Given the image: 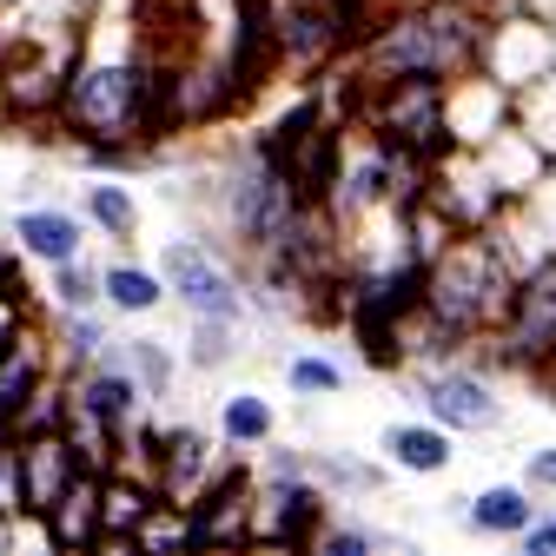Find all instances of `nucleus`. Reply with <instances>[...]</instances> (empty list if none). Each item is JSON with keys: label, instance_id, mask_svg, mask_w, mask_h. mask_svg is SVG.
<instances>
[{"label": "nucleus", "instance_id": "nucleus-1", "mask_svg": "<svg viewBox=\"0 0 556 556\" xmlns=\"http://www.w3.org/2000/svg\"><path fill=\"white\" fill-rule=\"evenodd\" d=\"M517 299V271L504 258V239H444L438 258H425V299L417 312L431 318L438 338H477V331H497L510 318Z\"/></svg>", "mask_w": 556, "mask_h": 556}, {"label": "nucleus", "instance_id": "nucleus-2", "mask_svg": "<svg viewBox=\"0 0 556 556\" xmlns=\"http://www.w3.org/2000/svg\"><path fill=\"white\" fill-rule=\"evenodd\" d=\"M483 53V27L457 8H417L365 34L371 80H457Z\"/></svg>", "mask_w": 556, "mask_h": 556}, {"label": "nucleus", "instance_id": "nucleus-3", "mask_svg": "<svg viewBox=\"0 0 556 556\" xmlns=\"http://www.w3.org/2000/svg\"><path fill=\"white\" fill-rule=\"evenodd\" d=\"M60 106L80 132L93 139H119V132H139V126H160L166 106H160V80L139 74V66H93V74H74L60 87Z\"/></svg>", "mask_w": 556, "mask_h": 556}, {"label": "nucleus", "instance_id": "nucleus-4", "mask_svg": "<svg viewBox=\"0 0 556 556\" xmlns=\"http://www.w3.org/2000/svg\"><path fill=\"white\" fill-rule=\"evenodd\" d=\"M278 173L292 179V192L305 199V205H318L331 186H338V160H344V139L312 113V106H299V113H286L278 119V132L258 147Z\"/></svg>", "mask_w": 556, "mask_h": 556}, {"label": "nucleus", "instance_id": "nucleus-5", "mask_svg": "<svg viewBox=\"0 0 556 556\" xmlns=\"http://www.w3.org/2000/svg\"><path fill=\"white\" fill-rule=\"evenodd\" d=\"M497 358H510L523 371H536V365L556 358V258H543L517 286L510 318L497 325Z\"/></svg>", "mask_w": 556, "mask_h": 556}, {"label": "nucleus", "instance_id": "nucleus-6", "mask_svg": "<svg viewBox=\"0 0 556 556\" xmlns=\"http://www.w3.org/2000/svg\"><path fill=\"white\" fill-rule=\"evenodd\" d=\"M74 477H80V451H74V438H60L53 425L27 431V438L14 444V483H21V510H27V517L47 523Z\"/></svg>", "mask_w": 556, "mask_h": 556}, {"label": "nucleus", "instance_id": "nucleus-7", "mask_svg": "<svg viewBox=\"0 0 556 556\" xmlns=\"http://www.w3.org/2000/svg\"><path fill=\"white\" fill-rule=\"evenodd\" d=\"M417 397H425V410L438 417V425L451 431V438H464V431H497L504 425V397L483 384L477 371H431L425 384H417Z\"/></svg>", "mask_w": 556, "mask_h": 556}, {"label": "nucleus", "instance_id": "nucleus-8", "mask_svg": "<svg viewBox=\"0 0 556 556\" xmlns=\"http://www.w3.org/2000/svg\"><path fill=\"white\" fill-rule=\"evenodd\" d=\"M166 271H173L179 299H186L205 325H232V318H239V286H232V271H226L213 252H199V245H173V252H166Z\"/></svg>", "mask_w": 556, "mask_h": 556}, {"label": "nucleus", "instance_id": "nucleus-9", "mask_svg": "<svg viewBox=\"0 0 556 556\" xmlns=\"http://www.w3.org/2000/svg\"><path fill=\"white\" fill-rule=\"evenodd\" d=\"M252 483L245 477H219L213 491H205L199 504H192V543H239L245 530H252Z\"/></svg>", "mask_w": 556, "mask_h": 556}, {"label": "nucleus", "instance_id": "nucleus-10", "mask_svg": "<svg viewBox=\"0 0 556 556\" xmlns=\"http://www.w3.org/2000/svg\"><path fill=\"white\" fill-rule=\"evenodd\" d=\"M47 536H53L60 549L100 543V477H93V470H80L74 483H66V497H60L53 517H47Z\"/></svg>", "mask_w": 556, "mask_h": 556}, {"label": "nucleus", "instance_id": "nucleus-11", "mask_svg": "<svg viewBox=\"0 0 556 556\" xmlns=\"http://www.w3.org/2000/svg\"><path fill=\"white\" fill-rule=\"evenodd\" d=\"M536 523V497L523 483H491V491L470 497V530L477 536H523Z\"/></svg>", "mask_w": 556, "mask_h": 556}, {"label": "nucleus", "instance_id": "nucleus-12", "mask_svg": "<svg viewBox=\"0 0 556 556\" xmlns=\"http://www.w3.org/2000/svg\"><path fill=\"white\" fill-rule=\"evenodd\" d=\"M265 510L278 517L265 530V543H305L318 530V517H325V497L312 491V483H299V477H278V491L265 497Z\"/></svg>", "mask_w": 556, "mask_h": 556}, {"label": "nucleus", "instance_id": "nucleus-13", "mask_svg": "<svg viewBox=\"0 0 556 556\" xmlns=\"http://www.w3.org/2000/svg\"><path fill=\"white\" fill-rule=\"evenodd\" d=\"M384 451H391V464L397 470H417V477H438V470H451V431L438 425H391L384 431Z\"/></svg>", "mask_w": 556, "mask_h": 556}, {"label": "nucleus", "instance_id": "nucleus-14", "mask_svg": "<svg viewBox=\"0 0 556 556\" xmlns=\"http://www.w3.org/2000/svg\"><path fill=\"white\" fill-rule=\"evenodd\" d=\"M160 504L139 491V483H126V477H100V543L113 549V543H132L139 536V523H147Z\"/></svg>", "mask_w": 556, "mask_h": 556}, {"label": "nucleus", "instance_id": "nucleus-15", "mask_svg": "<svg viewBox=\"0 0 556 556\" xmlns=\"http://www.w3.org/2000/svg\"><path fill=\"white\" fill-rule=\"evenodd\" d=\"M34 397V344L27 338H0V425H14Z\"/></svg>", "mask_w": 556, "mask_h": 556}, {"label": "nucleus", "instance_id": "nucleus-16", "mask_svg": "<svg viewBox=\"0 0 556 556\" xmlns=\"http://www.w3.org/2000/svg\"><path fill=\"white\" fill-rule=\"evenodd\" d=\"M21 245H27L34 258L66 265V258L80 252V226L66 219V213H21Z\"/></svg>", "mask_w": 556, "mask_h": 556}, {"label": "nucleus", "instance_id": "nucleus-17", "mask_svg": "<svg viewBox=\"0 0 556 556\" xmlns=\"http://www.w3.org/2000/svg\"><path fill=\"white\" fill-rule=\"evenodd\" d=\"M153 457H160V470H166V497L179 504V497H186V483H192L199 464H205V438H199V431H179V438H173L166 451H153ZM179 510H186V504H179Z\"/></svg>", "mask_w": 556, "mask_h": 556}, {"label": "nucleus", "instance_id": "nucleus-18", "mask_svg": "<svg viewBox=\"0 0 556 556\" xmlns=\"http://www.w3.org/2000/svg\"><path fill=\"white\" fill-rule=\"evenodd\" d=\"M106 299H113L119 312H153V305H160V278L139 271V265H113V271H106Z\"/></svg>", "mask_w": 556, "mask_h": 556}, {"label": "nucleus", "instance_id": "nucleus-19", "mask_svg": "<svg viewBox=\"0 0 556 556\" xmlns=\"http://www.w3.org/2000/svg\"><path fill=\"white\" fill-rule=\"evenodd\" d=\"M132 378H113V371H100V378H87V391H80V404H93L100 417H113V425H119V417H132Z\"/></svg>", "mask_w": 556, "mask_h": 556}, {"label": "nucleus", "instance_id": "nucleus-20", "mask_svg": "<svg viewBox=\"0 0 556 556\" xmlns=\"http://www.w3.org/2000/svg\"><path fill=\"white\" fill-rule=\"evenodd\" d=\"M226 438H232V444H265V438H271V410H265L258 397H232V404H226Z\"/></svg>", "mask_w": 556, "mask_h": 556}, {"label": "nucleus", "instance_id": "nucleus-21", "mask_svg": "<svg viewBox=\"0 0 556 556\" xmlns=\"http://www.w3.org/2000/svg\"><path fill=\"white\" fill-rule=\"evenodd\" d=\"M87 213H93L106 232H132V199H126L119 186H93V192H87Z\"/></svg>", "mask_w": 556, "mask_h": 556}, {"label": "nucleus", "instance_id": "nucleus-22", "mask_svg": "<svg viewBox=\"0 0 556 556\" xmlns=\"http://www.w3.org/2000/svg\"><path fill=\"white\" fill-rule=\"evenodd\" d=\"M338 384H344V371H338V365H325V358H292V391L325 397V391H338Z\"/></svg>", "mask_w": 556, "mask_h": 556}, {"label": "nucleus", "instance_id": "nucleus-23", "mask_svg": "<svg viewBox=\"0 0 556 556\" xmlns=\"http://www.w3.org/2000/svg\"><path fill=\"white\" fill-rule=\"evenodd\" d=\"M60 299H66V305H93V278L74 271V258H66V271H60Z\"/></svg>", "mask_w": 556, "mask_h": 556}, {"label": "nucleus", "instance_id": "nucleus-24", "mask_svg": "<svg viewBox=\"0 0 556 556\" xmlns=\"http://www.w3.org/2000/svg\"><path fill=\"white\" fill-rule=\"evenodd\" d=\"M523 549H530V556H556V517L530 523V530H523Z\"/></svg>", "mask_w": 556, "mask_h": 556}, {"label": "nucleus", "instance_id": "nucleus-25", "mask_svg": "<svg viewBox=\"0 0 556 556\" xmlns=\"http://www.w3.org/2000/svg\"><path fill=\"white\" fill-rule=\"evenodd\" d=\"M530 491H556V451H536L530 457Z\"/></svg>", "mask_w": 556, "mask_h": 556}, {"label": "nucleus", "instance_id": "nucleus-26", "mask_svg": "<svg viewBox=\"0 0 556 556\" xmlns=\"http://www.w3.org/2000/svg\"><path fill=\"white\" fill-rule=\"evenodd\" d=\"M74 344H80V352H93V344H100V325H93V318H80V325H74Z\"/></svg>", "mask_w": 556, "mask_h": 556}]
</instances>
